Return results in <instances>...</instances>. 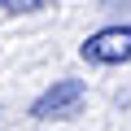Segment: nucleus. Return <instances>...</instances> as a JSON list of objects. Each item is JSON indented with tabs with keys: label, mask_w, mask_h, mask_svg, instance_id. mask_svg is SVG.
I'll use <instances>...</instances> for the list:
<instances>
[{
	"label": "nucleus",
	"mask_w": 131,
	"mask_h": 131,
	"mask_svg": "<svg viewBox=\"0 0 131 131\" xmlns=\"http://www.w3.org/2000/svg\"><path fill=\"white\" fill-rule=\"evenodd\" d=\"M79 52L92 66H122V61H131V26H105V31L88 35Z\"/></svg>",
	"instance_id": "nucleus-1"
},
{
	"label": "nucleus",
	"mask_w": 131,
	"mask_h": 131,
	"mask_svg": "<svg viewBox=\"0 0 131 131\" xmlns=\"http://www.w3.org/2000/svg\"><path fill=\"white\" fill-rule=\"evenodd\" d=\"M83 83L79 79H57L35 105H31V118H39V122H48V118H70L79 105H83Z\"/></svg>",
	"instance_id": "nucleus-2"
},
{
	"label": "nucleus",
	"mask_w": 131,
	"mask_h": 131,
	"mask_svg": "<svg viewBox=\"0 0 131 131\" xmlns=\"http://www.w3.org/2000/svg\"><path fill=\"white\" fill-rule=\"evenodd\" d=\"M5 9H13V13H35V9H44V5H52V0H0Z\"/></svg>",
	"instance_id": "nucleus-3"
}]
</instances>
